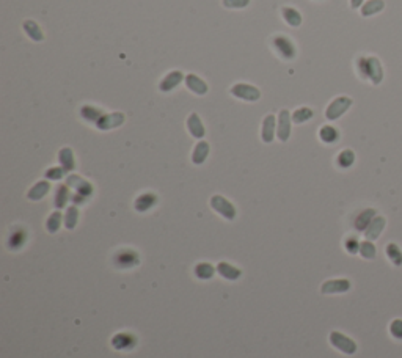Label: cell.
<instances>
[{"label":"cell","mask_w":402,"mask_h":358,"mask_svg":"<svg viewBox=\"0 0 402 358\" xmlns=\"http://www.w3.org/2000/svg\"><path fill=\"white\" fill-rule=\"evenodd\" d=\"M357 69L361 79H369L374 85H379L383 79V69L376 57H360L357 60Z\"/></svg>","instance_id":"6da1fadb"},{"label":"cell","mask_w":402,"mask_h":358,"mask_svg":"<svg viewBox=\"0 0 402 358\" xmlns=\"http://www.w3.org/2000/svg\"><path fill=\"white\" fill-rule=\"evenodd\" d=\"M231 94L237 99H242L247 102H256L261 98V91L248 84H236L231 87Z\"/></svg>","instance_id":"7a4b0ae2"},{"label":"cell","mask_w":402,"mask_h":358,"mask_svg":"<svg viewBox=\"0 0 402 358\" xmlns=\"http://www.w3.org/2000/svg\"><path fill=\"white\" fill-rule=\"evenodd\" d=\"M272 44H273V49L280 53V57L283 60H292L296 57V46L288 36H284V35L273 36Z\"/></svg>","instance_id":"3957f363"},{"label":"cell","mask_w":402,"mask_h":358,"mask_svg":"<svg viewBox=\"0 0 402 358\" xmlns=\"http://www.w3.org/2000/svg\"><path fill=\"white\" fill-rule=\"evenodd\" d=\"M352 105V99L347 98V96H339L336 98L330 105L327 107L325 110V118L328 121H335L338 120L339 117H342L344 113L349 110V107Z\"/></svg>","instance_id":"277c9868"},{"label":"cell","mask_w":402,"mask_h":358,"mask_svg":"<svg viewBox=\"0 0 402 358\" xmlns=\"http://www.w3.org/2000/svg\"><path fill=\"white\" fill-rule=\"evenodd\" d=\"M211 206H212V209L220 214L223 218H226V220L236 218V207L233 206V203H229L222 195H214L211 198Z\"/></svg>","instance_id":"5b68a950"},{"label":"cell","mask_w":402,"mask_h":358,"mask_svg":"<svg viewBox=\"0 0 402 358\" xmlns=\"http://www.w3.org/2000/svg\"><path fill=\"white\" fill-rule=\"evenodd\" d=\"M330 343L333 347H336L338 350H341L346 355H352L357 352V344L354 339L347 338L346 335L339 333V332H332L330 333Z\"/></svg>","instance_id":"8992f818"},{"label":"cell","mask_w":402,"mask_h":358,"mask_svg":"<svg viewBox=\"0 0 402 358\" xmlns=\"http://www.w3.org/2000/svg\"><path fill=\"white\" fill-rule=\"evenodd\" d=\"M140 262V258L138 255L131 250V249H124V250H120L117 255H115V266L118 269H129V267H134Z\"/></svg>","instance_id":"52a82bcc"},{"label":"cell","mask_w":402,"mask_h":358,"mask_svg":"<svg viewBox=\"0 0 402 358\" xmlns=\"http://www.w3.org/2000/svg\"><path fill=\"white\" fill-rule=\"evenodd\" d=\"M126 117L121 112H113V113H104L102 118L95 124L99 130H110L115 127H120L124 123Z\"/></svg>","instance_id":"ba28073f"},{"label":"cell","mask_w":402,"mask_h":358,"mask_svg":"<svg viewBox=\"0 0 402 358\" xmlns=\"http://www.w3.org/2000/svg\"><path fill=\"white\" fill-rule=\"evenodd\" d=\"M66 185L72 187L76 190V194H80L85 198H90L91 195H93V185H91L88 181L82 179L80 176H77V175H69L66 178Z\"/></svg>","instance_id":"9c48e42d"},{"label":"cell","mask_w":402,"mask_h":358,"mask_svg":"<svg viewBox=\"0 0 402 358\" xmlns=\"http://www.w3.org/2000/svg\"><path fill=\"white\" fill-rule=\"evenodd\" d=\"M351 289V281L349 280H344V278H339V280H328L325 281L321 291L322 294H341V292H347Z\"/></svg>","instance_id":"30bf717a"},{"label":"cell","mask_w":402,"mask_h":358,"mask_svg":"<svg viewBox=\"0 0 402 358\" xmlns=\"http://www.w3.org/2000/svg\"><path fill=\"white\" fill-rule=\"evenodd\" d=\"M291 123H292V115H289L288 110H281L278 115V127H277V134L281 142H288L291 137Z\"/></svg>","instance_id":"8fae6325"},{"label":"cell","mask_w":402,"mask_h":358,"mask_svg":"<svg viewBox=\"0 0 402 358\" xmlns=\"http://www.w3.org/2000/svg\"><path fill=\"white\" fill-rule=\"evenodd\" d=\"M182 80H186L184 77V74H182L181 71H171L168 72L165 77H163L159 84V90L163 91V93H168L171 90H175Z\"/></svg>","instance_id":"7c38bea8"},{"label":"cell","mask_w":402,"mask_h":358,"mask_svg":"<svg viewBox=\"0 0 402 358\" xmlns=\"http://www.w3.org/2000/svg\"><path fill=\"white\" fill-rule=\"evenodd\" d=\"M186 85L192 93L198 94V96H205V94L208 93V84L195 74L186 75Z\"/></svg>","instance_id":"4fadbf2b"},{"label":"cell","mask_w":402,"mask_h":358,"mask_svg":"<svg viewBox=\"0 0 402 358\" xmlns=\"http://www.w3.org/2000/svg\"><path fill=\"white\" fill-rule=\"evenodd\" d=\"M385 223H387L385 218L380 217V215H376L372 218V222L369 223V226L366 228V231H364V237H366V240H371V242L376 240L380 236V233L383 231V228H385Z\"/></svg>","instance_id":"5bb4252c"},{"label":"cell","mask_w":402,"mask_h":358,"mask_svg":"<svg viewBox=\"0 0 402 358\" xmlns=\"http://www.w3.org/2000/svg\"><path fill=\"white\" fill-rule=\"evenodd\" d=\"M275 124L277 118L275 115H267L263 121V129H261V139L264 143H272L273 137H275Z\"/></svg>","instance_id":"9a60e30c"},{"label":"cell","mask_w":402,"mask_h":358,"mask_svg":"<svg viewBox=\"0 0 402 358\" xmlns=\"http://www.w3.org/2000/svg\"><path fill=\"white\" fill-rule=\"evenodd\" d=\"M187 129L195 139H203L206 134L205 126H203V123H201V118L196 115V113H192V115L187 118Z\"/></svg>","instance_id":"2e32d148"},{"label":"cell","mask_w":402,"mask_h":358,"mask_svg":"<svg viewBox=\"0 0 402 358\" xmlns=\"http://www.w3.org/2000/svg\"><path fill=\"white\" fill-rule=\"evenodd\" d=\"M376 217V211L374 209H364L361 211L355 220H354V226L357 231H366V228L369 226V223L372 222V218Z\"/></svg>","instance_id":"e0dca14e"},{"label":"cell","mask_w":402,"mask_h":358,"mask_svg":"<svg viewBox=\"0 0 402 358\" xmlns=\"http://www.w3.org/2000/svg\"><path fill=\"white\" fill-rule=\"evenodd\" d=\"M49 190H50V184H49L47 181H40V182H36V184L30 188L28 194H27V197H28V200H32V201H38V200L44 198V197L47 195Z\"/></svg>","instance_id":"ac0fdd59"},{"label":"cell","mask_w":402,"mask_h":358,"mask_svg":"<svg viewBox=\"0 0 402 358\" xmlns=\"http://www.w3.org/2000/svg\"><path fill=\"white\" fill-rule=\"evenodd\" d=\"M112 344L115 349H132L135 346V336L131 335V333H118L113 339H112Z\"/></svg>","instance_id":"d6986e66"},{"label":"cell","mask_w":402,"mask_h":358,"mask_svg":"<svg viewBox=\"0 0 402 358\" xmlns=\"http://www.w3.org/2000/svg\"><path fill=\"white\" fill-rule=\"evenodd\" d=\"M156 203H157V197H156L154 194L148 192V194L140 195V197L135 200V204H134V206H135V209H137L138 212H146V211H150Z\"/></svg>","instance_id":"ffe728a7"},{"label":"cell","mask_w":402,"mask_h":358,"mask_svg":"<svg viewBox=\"0 0 402 358\" xmlns=\"http://www.w3.org/2000/svg\"><path fill=\"white\" fill-rule=\"evenodd\" d=\"M209 156V143L205 142V140H201L196 143L195 149H193V154H192V162L195 165H201Z\"/></svg>","instance_id":"44dd1931"},{"label":"cell","mask_w":402,"mask_h":358,"mask_svg":"<svg viewBox=\"0 0 402 358\" xmlns=\"http://www.w3.org/2000/svg\"><path fill=\"white\" fill-rule=\"evenodd\" d=\"M102 115H104V110H101V108H98L95 105H83L80 108V117L85 121H88V123H95L96 124L102 118Z\"/></svg>","instance_id":"7402d4cb"},{"label":"cell","mask_w":402,"mask_h":358,"mask_svg":"<svg viewBox=\"0 0 402 358\" xmlns=\"http://www.w3.org/2000/svg\"><path fill=\"white\" fill-rule=\"evenodd\" d=\"M25 242H27V231H24L22 228H16L8 239V247L11 250H17V249H21Z\"/></svg>","instance_id":"603a6c76"},{"label":"cell","mask_w":402,"mask_h":358,"mask_svg":"<svg viewBox=\"0 0 402 358\" xmlns=\"http://www.w3.org/2000/svg\"><path fill=\"white\" fill-rule=\"evenodd\" d=\"M59 160L62 163V167L66 170V172H72V170L76 168V162H74V154H72V149L71 148H63L60 149L59 153Z\"/></svg>","instance_id":"cb8c5ba5"},{"label":"cell","mask_w":402,"mask_h":358,"mask_svg":"<svg viewBox=\"0 0 402 358\" xmlns=\"http://www.w3.org/2000/svg\"><path fill=\"white\" fill-rule=\"evenodd\" d=\"M281 14H283V19L291 25V27H299L302 24V14L292 7H284L281 10Z\"/></svg>","instance_id":"d4e9b609"},{"label":"cell","mask_w":402,"mask_h":358,"mask_svg":"<svg viewBox=\"0 0 402 358\" xmlns=\"http://www.w3.org/2000/svg\"><path fill=\"white\" fill-rule=\"evenodd\" d=\"M69 200H71L69 187L68 185H59L57 190H55V198H53V204H55L57 209H63Z\"/></svg>","instance_id":"484cf974"},{"label":"cell","mask_w":402,"mask_h":358,"mask_svg":"<svg viewBox=\"0 0 402 358\" xmlns=\"http://www.w3.org/2000/svg\"><path fill=\"white\" fill-rule=\"evenodd\" d=\"M22 27H24V32L27 33V36H30V40L38 41V43L44 40L43 30L40 29V25L36 24L35 21H25Z\"/></svg>","instance_id":"4316f807"},{"label":"cell","mask_w":402,"mask_h":358,"mask_svg":"<svg viewBox=\"0 0 402 358\" xmlns=\"http://www.w3.org/2000/svg\"><path fill=\"white\" fill-rule=\"evenodd\" d=\"M217 272L220 273L223 278H226V280H237L242 275V272L239 269L231 266V264H228V262H220V264H218Z\"/></svg>","instance_id":"83f0119b"},{"label":"cell","mask_w":402,"mask_h":358,"mask_svg":"<svg viewBox=\"0 0 402 358\" xmlns=\"http://www.w3.org/2000/svg\"><path fill=\"white\" fill-rule=\"evenodd\" d=\"M383 8H385V2H383V0H368V2L361 7V16L364 17L374 16L380 13Z\"/></svg>","instance_id":"f1b7e54d"},{"label":"cell","mask_w":402,"mask_h":358,"mask_svg":"<svg viewBox=\"0 0 402 358\" xmlns=\"http://www.w3.org/2000/svg\"><path fill=\"white\" fill-rule=\"evenodd\" d=\"M319 139L327 143V145H330V143H335L338 139H339V132L330 126V124H327V126H322L321 130H319Z\"/></svg>","instance_id":"f546056e"},{"label":"cell","mask_w":402,"mask_h":358,"mask_svg":"<svg viewBox=\"0 0 402 358\" xmlns=\"http://www.w3.org/2000/svg\"><path fill=\"white\" fill-rule=\"evenodd\" d=\"M314 115V112L311 108H308V107H300L297 108L294 113H292V121H294L296 124H302V123H306L313 118Z\"/></svg>","instance_id":"4dcf8cb0"},{"label":"cell","mask_w":402,"mask_h":358,"mask_svg":"<svg viewBox=\"0 0 402 358\" xmlns=\"http://www.w3.org/2000/svg\"><path fill=\"white\" fill-rule=\"evenodd\" d=\"M77 220H79V209L77 206H69L66 209V215H65V226L68 230H74L76 225H77Z\"/></svg>","instance_id":"1f68e13d"},{"label":"cell","mask_w":402,"mask_h":358,"mask_svg":"<svg viewBox=\"0 0 402 358\" xmlns=\"http://www.w3.org/2000/svg\"><path fill=\"white\" fill-rule=\"evenodd\" d=\"M385 253L388 256V259L394 264V266H402V252L400 249L397 247L396 243H388L387 249H385Z\"/></svg>","instance_id":"d6a6232c"},{"label":"cell","mask_w":402,"mask_h":358,"mask_svg":"<svg viewBox=\"0 0 402 358\" xmlns=\"http://www.w3.org/2000/svg\"><path fill=\"white\" fill-rule=\"evenodd\" d=\"M62 220H63V215H62V212L60 211H55L53 214H50V217L47 218V222H46V228H47V231L49 233H57L59 230H60V226H62Z\"/></svg>","instance_id":"836d02e7"},{"label":"cell","mask_w":402,"mask_h":358,"mask_svg":"<svg viewBox=\"0 0 402 358\" xmlns=\"http://www.w3.org/2000/svg\"><path fill=\"white\" fill-rule=\"evenodd\" d=\"M336 162H338V165H339L341 168H349V167H352L354 162H355V154H354V151H352V149H344V151H341L339 156H338V159H336Z\"/></svg>","instance_id":"e575fe53"},{"label":"cell","mask_w":402,"mask_h":358,"mask_svg":"<svg viewBox=\"0 0 402 358\" xmlns=\"http://www.w3.org/2000/svg\"><path fill=\"white\" fill-rule=\"evenodd\" d=\"M215 270H217V269H215ZM215 270H214V267L211 266V264H208V262H201V264H198V266L195 267V275H196L198 278H201V280H209V278L214 277Z\"/></svg>","instance_id":"d590c367"},{"label":"cell","mask_w":402,"mask_h":358,"mask_svg":"<svg viewBox=\"0 0 402 358\" xmlns=\"http://www.w3.org/2000/svg\"><path fill=\"white\" fill-rule=\"evenodd\" d=\"M376 245L371 242V240H364L360 243V255L364 258V259H374L376 258Z\"/></svg>","instance_id":"8d00e7d4"},{"label":"cell","mask_w":402,"mask_h":358,"mask_svg":"<svg viewBox=\"0 0 402 358\" xmlns=\"http://www.w3.org/2000/svg\"><path fill=\"white\" fill-rule=\"evenodd\" d=\"M68 172L63 168V167H52L46 172V178L50 179V181H60Z\"/></svg>","instance_id":"74e56055"},{"label":"cell","mask_w":402,"mask_h":358,"mask_svg":"<svg viewBox=\"0 0 402 358\" xmlns=\"http://www.w3.org/2000/svg\"><path fill=\"white\" fill-rule=\"evenodd\" d=\"M360 243H361V242H358V239H357L355 236L347 237V239H346V242H344V245H346V250L349 252L351 255H355V253H358V252H360Z\"/></svg>","instance_id":"f35d334b"},{"label":"cell","mask_w":402,"mask_h":358,"mask_svg":"<svg viewBox=\"0 0 402 358\" xmlns=\"http://www.w3.org/2000/svg\"><path fill=\"white\" fill-rule=\"evenodd\" d=\"M390 333L396 339H402V319H394L390 324Z\"/></svg>","instance_id":"ab89813d"},{"label":"cell","mask_w":402,"mask_h":358,"mask_svg":"<svg viewBox=\"0 0 402 358\" xmlns=\"http://www.w3.org/2000/svg\"><path fill=\"white\" fill-rule=\"evenodd\" d=\"M248 4L250 0H223V5L226 8H245Z\"/></svg>","instance_id":"60d3db41"},{"label":"cell","mask_w":402,"mask_h":358,"mask_svg":"<svg viewBox=\"0 0 402 358\" xmlns=\"http://www.w3.org/2000/svg\"><path fill=\"white\" fill-rule=\"evenodd\" d=\"M87 200H88V198H85V197H83V195H80V194H74V195L71 197V201L74 203L76 206H79V204H83Z\"/></svg>","instance_id":"b9f144b4"},{"label":"cell","mask_w":402,"mask_h":358,"mask_svg":"<svg viewBox=\"0 0 402 358\" xmlns=\"http://www.w3.org/2000/svg\"><path fill=\"white\" fill-rule=\"evenodd\" d=\"M363 2H364V0H351V7H352L354 10H357V8H360V7H363Z\"/></svg>","instance_id":"7bdbcfd3"}]
</instances>
